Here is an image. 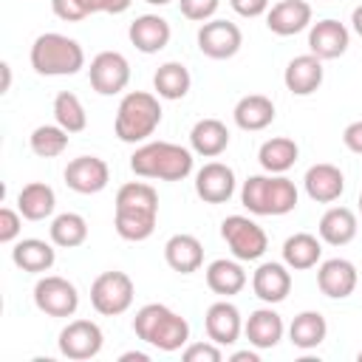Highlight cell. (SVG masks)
Segmentation results:
<instances>
[{"label":"cell","instance_id":"9c48e42d","mask_svg":"<svg viewBox=\"0 0 362 362\" xmlns=\"http://www.w3.org/2000/svg\"><path fill=\"white\" fill-rule=\"evenodd\" d=\"M34 305L48 317H74L79 308V291L59 274H45L34 286Z\"/></svg>","mask_w":362,"mask_h":362},{"label":"cell","instance_id":"7402d4cb","mask_svg":"<svg viewBox=\"0 0 362 362\" xmlns=\"http://www.w3.org/2000/svg\"><path fill=\"white\" fill-rule=\"evenodd\" d=\"M252 288L255 294L274 305V303H283L291 291V272L286 263H260L252 274Z\"/></svg>","mask_w":362,"mask_h":362},{"label":"cell","instance_id":"7bdbcfd3","mask_svg":"<svg viewBox=\"0 0 362 362\" xmlns=\"http://www.w3.org/2000/svg\"><path fill=\"white\" fill-rule=\"evenodd\" d=\"M342 144H345L351 153L362 156V119H359V122H351V124L342 130Z\"/></svg>","mask_w":362,"mask_h":362},{"label":"cell","instance_id":"4fadbf2b","mask_svg":"<svg viewBox=\"0 0 362 362\" xmlns=\"http://www.w3.org/2000/svg\"><path fill=\"white\" fill-rule=\"evenodd\" d=\"M110 167L99 156H79L65 167V184L79 195H96L107 187Z\"/></svg>","mask_w":362,"mask_h":362},{"label":"cell","instance_id":"cb8c5ba5","mask_svg":"<svg viewBox=\"0 0 362 362\" xmlns=\"http://www.w3.org/2000/svg\"><path fill=\"white\" fill-rule=\"evenodd\" d=\"M283 331H286L283 317H280L274 308H257V311H252L249 320L243 322L246 339H249L255 348H260V351L274 348V345L283 339Z\"/></svg>","mask_w":362,"mask_h":362},{"label":"cell","instance_id":"d6a6232c","mask_svg":"<svg viewBox=\"0 0 362 362\" xmlns=\"http://www.w3.org/2000/svg\"><path fill=\"white\" fill-rule=\"evenodd\" d=\"M206 286L221 294V297H232L238 291H243L246 286V272L240 266V260H226V257H218L206 266Z\"/></svg>","mask_w":362,"mask_h":362},{"label":"cell","instance_id":"3957f363","mask_svg":"<svg viewBox=\"0 0 362 362\" xmlns=\"http://www.w3.org/2000/svg\"><path fill=\"white\" fill-rule=\"evenodd\" d=\"M130 170L139 178L184 181L192 173V150L173 141H144L130 156Z\"/></svg>","mask_w":362,"mask_h":362},{"label":"cell","instance_id":"f1b7e54d","mask_svg":"<svg viewBox=\"0 0 362 362\" xmlns=\"http://www.w3.org/2000/svg\"><path fill=\"white\" fill-rule=\"evenodd\" d=\"M320 257H322V243L311 232H294L283 243V263L288 269H294V272L314 269L320 263Z\"/></svg>","mask_w":362,"mask_h":362},{"label":"cell","instance_id":"f907efd6","mask_svg":"<svg viewBox=\"0 0 362 362\" xmlns=\"http://www.w3.org/2000/svg\"><path fill=\"white\" fill-rule=\"evenodd\" d=\"M356 359H359V362H362V351H359V354H356Z\"/></svg>","mask_w":362,"mask_h":362},{"label":"cell","instance_id":"e0dca14e","mask_svg":"<svg viewBox=\"0 0 362 362\" xmlns=\"http://www.w3.org/2000/svg\"><path fill=\"white\" fill-rule=\"evenodd\" d=\"M303 187L308 192L311 201L317 204H334L339 201V195L345 192V175L337 164H314L305 170V178H303Z\"/></svg>","mask_w":362,"mask_h":362},{"label":"cell","instance_id":"83f0119b","mask_svg":"<svg viewBox=\"0 0 362 362\" xmlns=\"http://www.w3.org/2000/svg\"><path fill=\"white\" fill-rule=\"evenodd\" d=\"M356 229H359L356 226V215L348 206H331V209H325L322 218H320V226H317L320 240H325L331 246L351 243L356 238Z\"/></svg>","mask_w":362,"mask_h":362},{"label":"cell","instance_id":"b9f144b4","mask_svg":"<svg viewBox=\"0 0 362 362\" xmlns=\"http://www.w3.org/2000/svg\"><path fill=\"white\" fill-rule=\"evenodd\" d=\"M229 6L240 17H260L269 11V0H229Z\"/></svg>","mask_w":362,"mask_h":362},{"label":"cell","instance_id":"277c9868","mask_svg":"<svg viewBox=\"0 0 362 362\" xmlns=\"http://www.w3.org/2000/svg\"><path fill=\"white\" fill-rule=\"evenodd\" d=\"M297 187L291 178H286L283 173L274 175H249L240 187V204L252 212V215H288L291 209H297Z\"/></svg>","mask_w":362,"mask_h":362},{"label":"cell","instance_id":"8d00e7d4","mask_svg":"<svg viewBox=\"0 0 362 362\" xmlns=\"http://www.w3.org/2000/svg\"><path fill=\"white\" fill-rule=\"evenodd\" d=\"M54 122L68 133H79L88 127V113H85V105L79 102L76 93L59 90L54 96Z\"/></svg>","mask_w":362,"mask_h":362},{"label":"cell","instance_id":"8992f818","mask_svg":"<svg viewBox=\"0 0 362 362\" xmlns=\"http://www.w3.org/2000/svg\"><path fill=\"white\" fill-rule=\"evenodd\" d=\"M158 124H161L158 96H153L147 90H130L122 96V102L116 107V122H113V130L122 141H127V144L147 141Z\"/></svg>","mask_w":362,"mask_h":362},{"label":"cell","instance_id":"7dc6e473","mask_svg":"<svg viewBox=\"0 0 362 362\" xmlns=\"http://www.w3.org/2000/svg\"><path fill=\"white\" fill-rule=\"evenodd\" d=\"M0 71H3V88H0V93H6V90H8V85H11V68H8V62H3V65H0Z\"/></svg>","mask_w":362,"mask_h":362},{"label":"cell","instance_id":"bcb514c9","mask_svg":"<svg viewBox=\"0 0 362 362\" xmlns=\"http://www.w3.org/2000/svg\"><path fill=\"white\" fill-rule=\"evenodd\" d=\"M232 362H257V354H252V351H238V354H232Z\"/></svg>","mask_w":362,"mask_h":362},{"label":"cell","instance_id":"681fc988","mask_svg":"<svg viewBox=\"0 0 362 362\" xmlns=\"http://www.w3.org/2000/svg\"><path fill=\"white\" fill-rule=\"evenodd\" d=\"M359 212H362V192H359Z\"/></svg>","mask_w":362,"mask_h":362},{"label":"cell","instance_id":"2e32d148","mask_svg":"<svg viewBox=\"0 0 362 362\" xmlns=\"http://www.w3.org/2000/svg\"><path fill=\"white\" fill-rule=\"evenodd\" d=\"M348 42H351V34L348 28L339 23V20H317L308 31V51L320 59H337L348 51Z\"/></svg>","mask_w":362,"mask_h":362},{"label":"cell","instance_id":"4dcf8cb0","mask_svg":"<svg viewBox=\"0 0 362 362\" xmlns=\"http://www.w3.org/2000/svg\"><path fill=\"white\" fill-rule=\"evenodd\" d=\"M57 206V195L45 181H31L17 192V209L25 221H45Z\"/></svg>","mask_w":362,"mask_h":362},{"label":"cell","instance_id":"f6af8a7d","mask_svg":"<svg viewBox=\"0 0 362 362\" xmlns=\"http://www.w3.org/2000/svg\"><path fill=\"white\" fill-rule=\"evenodd\" d=\"M133 359H136V362H147L150 356H147V354H139V351H127V354L119 356V362H133Z\"/></svg>","mask_w":362,"mask_h":362},{"label":"cell","instance_id":"30bf717a","mask_svg":"<svg viewBox=\"0 0 362 362\" xmlns=\"http://www.w3.org/2000/svg\"><path fill=\"white\" fill-rule=\"evenodd\" d=\"M88 76H90V88L102 96H116L127 88L130 82V62L124 54L119 51H102L90 59V68H88Z\"/></svg>","mask_w":362,"mask_h":362},{"label":"cell","instance_id":"1f68e13d","mask_svg":"<svg viewBox=\"0 0 362 362\" xmlns=\"http://www.w3.org/2000/svg\"><path fill=\"white\" fill-rule=\"evenodd\" d=\"M328 337V322L320 311H300L288 325V339L300 351H311L322 345Z\"/></svg>","mask_w":362,"mask_h":362},{"label":"cell","instance_id":"44dd1931","mask_svg":"<svg viewBox=\"0 0 362 362\" xmlns=\"http://www.w3.org/2000/svg\"><path fill=\"white\" fill-rule=\"evenodd\" d=\"M127 37L136 45V51H141V54H158L161 48H167V42L173 37V28L158 14H141V17H136L130 23Z\"/></svg>","mask_w":362,"mask_h":362},{"label":"cell","instance_id":"7a4b0ae2","mask_svg":"<svg viewBox=\"0 0 362 362\" xmlns=\"http://www.w3.org/2000/svg\"><path fill=\"white\" fill-rule=\"evenodd\" d=\"M133 331L141 342H147V345H153L164 354L181 351L189 339V322L164 303L141 305L133 317Z\"/></svg>","mask_w":362,"mask_h":362},{"label":"cell","instance_id":"f546056e","mask_svg":"<svg viewBox=\"0 0 362 362\" xmlns=\"http://www.w3.org/2000/svg\"><path fill=\"white\" fill-rule=\"evenodd\" d=\"M130 3L133 0H51V11L65 23H79L99 11L122 14L130 8Z\"/></svg>","mask_w":362,"mask_h":362},{"label":"cell","instance_id":"d4e9b609","mask_svg":"<svg viewBox=\"0 0 362 362\" xmlns=\"http://www.w3.org/2000/svg\"><path fill=\"white\" fill-rule=\"evenodd\" d=\"M232 116H235V124L240 130L257 133V130H266L274 122V102L263 93H249V96L238 99Z\"/></svg>","mask_w":362,"mask_h":362},{"label":"cell","instance_id":"7c38bea8","mask_svg":"<svg viewBox=\"0 0 362 362\" xmlns=\"http://www.w3.org/2000/svg\"><path fill=\"white\" fill-rule=\"evenodd\" d=\"M105 334L93 320H74L59 331V354L68 359H93L102 351Z\"/></svg>","mask_w":362,"mask_h":362},{"label":"cell","instance_id":"9a60e30c","mask_svg":"<svg viewBox=\"0 0 362 362\" xmlns=\"http://www.w3.org/2000/svg\"><path fill=\"white\" fill-rule=\"evenodd\" d=\"M195 192L206 204H226L235 195V173L223 161H209L195 173Z\"/></svg>","mask_w":362,"mask_h":362},{"label":"cell","instance_id":"ee69618b","mask_svg":"<svg viewBox=\"0 0 362 362\" xmlns=\"http://www.w3.org/2000/svg\"><path fill=\"white\" fill-rule=\"evenodd\" d=\"M351 25H354V31L362 37V3H359V6L351 11Z\"/></svg>","mask_w":362,"mask_h":362},{"label":"cell","instance_id":"e575fe53","mask_svg":"<svg viewBox=\"0 0 362 362\" xmlns=\"http://www.w3.org/2000/svg\"><path fill=\"white\" fill-rule=\"evenodd\" d=\"M189 85H192V76L189 71L181 65V62H164L158 65V71L153 74V88L161 99H184L189 93Z\"/></svg>","mask_w":362,"mask_h":362},{"label":"cell","instance_id":"d590c367","mask_svg":"<svg viewBox=\"0 0 362 362\" xmlns=\"http://www.w3.org/2000/svg\"><path fill=\"white\" fill-rule=\"evenodd\" d=\"M51 243L59 249H76L88 240V221L79 212H62L51 221Z\"/></svg>","mask_w":362,"mask_h":362},{"label":"cell","instance_id":"5b68a950","mask_svg":"<svg viewBox=\"0 0 362 362\" xmlns=\"http://www.w3.org/2000/svg\"><path fill=\"white\" fill-rule=\"evenodd\" d=\"M31 68L42 76H71L85 68V51L74 37L45 31L31 45Z\"/></svg>","mask_w":362,"mask_h":362},{"label":"cell","instance_id":"8fae6325","mask_svg":"<svg viewBox=\"0 0 362 362\" xmlns=\"http://www.w3.org/2000/svg\"><path fill=\"white\" fill-rule=\"evenodd\" d=\"M243 45V34L232 20H206L198 28V48L209 59H232Z\"/></svg>","mask_w":362,"mask_h":362},{"label":"cell","instance_id":"6da1fadb","mask_svg":"<svg viewBox=\"0 0 362 362\" xmlns=\"http://www.w3.org/2000/svg\"><path fill=\"white\" fill-rule=\"evenodd\" d=\"M158 221V192L144 181H127L116 192L113 226L124 240H147Z\"/></svg>","mask_w":362,"mask_h":362},{"label":"cell","instance_id":"ab89813d","mask_svg":"<svg viewBox=\"0 0 362 362\" xmlns=\"http://www.w3.org/2000/svg\"><path fill=\"white\" fill-rule=\"evenodd\" d=\"M218 3L221 0H178L181 6V14L192 23H206L212 20V14L218 11Z\"/></svg>","mask_w":362,"mask_h":362},{"label":"cell","instance_id":"f35d334b","mask_svg":"<svg viewBox=\"0 0 362 362\" xmlns=\"http://www.w3.org/2000/svg\"><path fill=\"white\" fill-rule=\"evenodd\" d=\"M181 356H184V362H221L223 359V354H221V345L218 342H192V345H187L184 351H181Z\"/></svg>","mask_w":362,"mask_h":362},{"label":"cell","instance_id":"60d3db41","mask_svg":"<svg viewBox=\"0 0 362 362\" xmlns=\"http://www.w3.org/2000/svg\"><path fill=\"white\" fill-rule=\"evenodd\" d=\"M20 229H23V215H20V209L14 212L11 206H3V209H0V243H14L17 235H20Z\"/></svg>","mask_w":362,"mask_h":362},{"label":"cell","instance_id":"ba28073f","mask_svg":"<svg viewBox=\"0 0 362 362\" xmlns=\"http://www.w3.org/2000/svg\"><path fill=\"white\" fill-rule=\"evenodd\" d=\"M221 238L226 240V246L235 255V260H260L263 252L269 249V238H266L263 226H257L246 215H229V218H223Z\"/></svg>","mask_w":362,"mask_h":362},{"label":"cell","instance_id":"836d02e7","mask_svg":"<svg viewBox=\"0 0 362 362\" xmlns=\"http://www.w3.org/2000/svg\"><path fill=\"white\" fill-rule=\"evenodd\" d=\"M297 156H300V147H297V141L288 139V136H274V139L263 141L260 150H257L260 167H263L266 173H274V175L291 170L294 161H297Z\"/></svg>","mask_w":362,"mask_h":362},{"label":"cell","instance_id":"5bb4252c","mask_svg":"<svg viewBox=\"0 0 362 362\" xmlns=\"http://www.w3.org/2000/svg\"><path fill=\"white\" fill-rule=\"evenodd\" d=\"M317 286L325 297L331 300H345L354 294V288L359 286V274L356 266L345 257H331L322 260V266L317 269Z\"/></svg>","mask_w":362,"mask_h":362},{"label":"cell","instance_id":"c3c4849f","mask_svg":"<svg viewBox=\"0 0 362 362\" xmlns=\"http://www.w3.org/2000/svg\"><path fill=\"white\" fill-rule=\"evenodd\" d=\"M144 3H150V6H167V3H173V0H144Z\"/></svg>","mask_w":362,"mask_h":362},{"label":"cell","instance_id":"484cf974","mask_svg":"<svg viewBox=\"0 0 362 362\" xmlns=\"http://www.w3.org/2000/svg\"><path fill=\"white\" fill-rule=\"evenodd\" d=\"M189 147L192 153L204 158H215L229 147V130L221 119H198L189 130Z\"/></svg>","mask_w":362,"mask_h":362},{"label":"cell","instance_id":"52a82bcc","mask_svg":"<svg viewBox=\"0 0 362 362\" xmlns=\"http://www.w3.org/2000/svg\"><path fill=\"white\" fill-rule=\"evenodd\" d=\"M133 297H136V286H133L130 274H124L119 269L102 272L90 283V305L102 317H119V314H124L133 305Z\"/></svg>","mask_w":362,"mask_h":362},{"label":"cell","instance_id":"603a6c76","mask_svg":"<svg viewBox=\"0 0 362 362\" xmlns=\"http://www.w3.org/2000/svg\"><path fill=\"white\" fill-rule=\"evenodd\" d=\"M164 260L178 274H192L204 266V246L195 235L178 232L164 243Z\"/></svg>","mask_w":362,"mask_h":362},{"label":"cell","instance_id":"d6986e66","mask_svg":"<svg viewBox=\"0 0 362 362\" xmlns=\"http://www.w3.org/2000/svg\"><path fill=\"white\" fill-rule=\"evenodd\" d=\"M311 25V6L305 0H280L266 11V28L277 37H294Z\"/></svg>","mask_w":362,"mask_h":362},{"label":"cell","instance_id":"4316f807","mask_svg":"<svg viewBox=\"0 0 362 362\" xmlns=\"http://www.w3.org/2000/svg\"><path fill=\"white\" fill-rule=\"evenodd\" d=\"M11 260L17 269L23 272H31V274H42L54 266L57 260V252L48 240H40V238H23L14 243L11 249Z\"/></svg>","mask_w":362,"mask_h":362},{"label":"cell","instance_id":"74e56055","mask_svg":"<svg viewBox=\"0 0 362 362\" xmlns=\"http://www.w3.org/2000/svg\"><path fill=\"white\" fill-rule=\"evenodd\" d=\"M31 153L40 156V158H57L68 150V130H62L59 124H40L34 127L31 139Z\"/></svg>","mask_w":362,"mask_h":362},{"label":"cell","instance_id":"ac0fdd59","mask_svg":"<svg viewBox=\"0 0 362 362\" xmlns=\"http://www.w3.org/2000/svg\"><path fill=\"white\" fill-rule=\"evenodd\" d=\"M204 328H206V337L218 345H235L240 331H243V320H240V311L238 305H232L229 300H218L206 308V317H204Z\"/></svg>","mask_w":362,"mask_h":362},{"label":"cell","instance_id":"ffe728a7","mask_svg":"<svg viewBox=\"0 0 362 362\" xmlns=\"http://www.w3.org/2000/svg\"><path fill=\"white\" fill-rule=\"evenodd\" d=\"M322 59L308 54H300L294 59H288L286 71H283V82L294 96H311L320 85H322Z\"/></svg>","mask_w":362,"mask_h":362}]
</instances>
